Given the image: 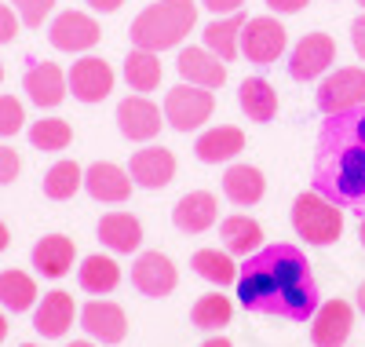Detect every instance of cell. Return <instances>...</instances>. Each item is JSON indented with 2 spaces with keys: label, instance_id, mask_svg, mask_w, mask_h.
<instances>
[{
  "label": "cell",
  "instance_id": "cell-1",
  "mask_svg": "<svg viewBox=\"0 0 365 347\" xmlns=\"http://www.w3.org/2000/svg\"><path fill=\"white\" fill-rule=\"evenodd\" d=\"M237 300L252 314L274 322H307L322 307L314 271L292 241L256 248L237 267Z\"/></svg>",
  "mask_w": 365,
  "mask_h": 347
},
{
  "label": "cell",
  "instance_id": "cell-2",
  "mask_svg": "<svg viewBox=\"0 0 365 347\" xmlns=\"http://www.w3.org/2000/svg\"><path fill=\"white\" fill-rule=\"evenodd\" d=\"M314 191L365 216V106L329 114L314 146Z\"/></svg>",
  "mask_w": 365,
  "mask_h": 347
},
{
  "label": "cell",
  "instance_id": "cell-3",
  "mask_svg": "<svg viewBox=\"0 0 365 347\" xmlns=\"http://www.w3.org/2000/svg\"><path fill=\"white\" fill-rule=\"evenodd\" d=\"M197 22L194 0H158L135 15L132 22V44L143 51H165L175 48Z\"/></svg>",
  "mask_w": 365,
  "mask_h": 347
},
{
  "label": "cell",
  "instance_id": "cell-4",
  "mask_svg": "<svg viewBox=\"0 0 365 347\" xmlns=\"http://www.w3.org/2000/svg\"><path fill=\"white\" fill-rule=\"evenodd\" d=\"M292 227L307 245H332L344 231V212H340V205H332L318 191L299 194L292 205Z\"/></svg>",
  "mask_w": 365,
  "mask_h": 347
},
{
  "label": "cell",
  "instance_id": "cell-5",
  "mask_svg": "<svg viewBox=\"0 0 365 347\" xmlns=\"http://www.w3.org/2000/svg\"><path fill=\"white\" fill-rule=\"evenodd\" d=\"M216 110V99H212L208 88L197 84H175L168 96H165V117L175 132H194L212 117Z\"/></svg>",
  "mask_w": 365,
  "mask_h": 347
},
{
  "label": "cell",
  "instance_id": "cell-6",
  "mask_svg": "<svg viewBox=\"0 0 365 347\" xmlns=\"http://www.w3.org/2000/svg\"><path fill=\"white\" fill-rule=\"evenodd\" d=\"M354 106H365V70L347 66V70L329 74L318 88V110L329 117V114H344Z\"/></svg>",
  "mask_w": 365,
  "mask_h": 347
},
{
  "label": "cell",
  "instance_id": "cell-7",
  "mask_svg": "<svg viewBox=\"0 0 365 347\" xmlns=\"http://www.w3.org/2000/svg\"><path fill=\"white\" fill-rule=\"evenodd\" d=\"M241 51H245L249 62H278V55L285 51V26L270 15H259V19H249L245 29H241Z\"/></svg>",
  "mask_w": 365,
  "mask_h": 347
},
{
  "label": "cell",
  "instance_id": "cell-8",
  "mask_svg": "<svg viewBox=\"0 0 365 347\" xmlns=\"http://www.w3.org/2000/svg\"><path fill=\"white\" fill-rule=\"evenodd\" d=\"M48 41L51 48L58 51H88V48H96L99 44V22L91 19L88 11H63V15H55L51 26H48Z\"/></svg>",
  "mask_w": 365,
  "mask_h": 347
},
{
  "label": "cell",
  "instance_id": "cell-9",
  "mask_svg": "<svg viewBox=\"0 0 365 347\" xmlns=\"http://www.w3.org/2000/svg\"><path fill=\"white\" fill-rule=\"evenodd\" d=\"M66 81H70L73 99H81V103H103L110 91H113V70H110V62H103L96 55L77 59L73 66H70V74H66Z\"/></svg>",
  "mask_w": 365,
  "mask_h": 347
},
{
  "label": "cell",
  "instance_id": "cell-10",
  "mask_svg": "<svg viewBox=\"0 0 365 347\" xmlns=\"http://www.w3.org/2000/svg\"><path fill=\"white\" fill-rule=\"evenodd\" d=\"M332 59H336V41L329 34H307L292 48L289 74H292V81H314L332 66Z\"/></svg>",
  "mask_w": 365,
  "mask_h": 347
},
{
  "label": "cell",
  "instance_id": "cell-11",
  "mask_svg": "<svg viewBox=\"0 0 365 347\" xmlns=\"http://www.w3.org/2000/svg\"><path fill=\"white\" fill-rule=\"evenodd\" d=\"M117 129L132 143H146L161 132V110L143 96H128L117 103Z\"/></svg>",
  "mask_w": 365,
  "mask_h": 347
},
{
  "label": "cell",
  "instance_id": "cell-12",
  "mask_svg": "<svg viewBox=\"0 0 365 347\" xmlns=\"http://www.w3.org/2000/svg\"><path fill=\"white\" fill-rule=\"evenodd\" d=\"M22 88H26L29 103H37L41 110H51V106H58L66 99L70 81H66V74L58 70L55 62H34V66L26 70V77H22Z\"/></svg>",
  "mask_w": 365,
  "mask_h": 347
},
{
  "label": "cell",
  "instance_id": "cell-13",
  "mask_svg": "<svg viewBox=\"0 0 365 347\" xmlns=\"http://www.w3.org/2000/svg\"><path fill=\"white\" fill-rule=\"evenodd\" d=\"M81 329L91 340H99V343H120V340H125V333H128V318H125V311H120L117 303L91 300L81 311Z\"/></svg>",
  "mask_w": 365,
  "mask_h": 347
},
{
  "label": "cell",
  "instance_id": "cell-14",
  "mask_svg": "<svg viewBox=\"0 0 365 347\" xmlns=\"http://www.w3.org/2000/svg\"><path fill=\"white\" fill-rule=\"evenodd\" d=\"M175 70L182 74V81L187 84H197V88H223L227 81V66H223V59L216 51H208V48H182L179 59H175Z\"/></svg>",
  "mask_w": 365,
  "mask_h": 347
},
{
  "label": "cell",
  "instance_id": "cell-15",
  "mask_svg": "<svg viewBox=\"0 0 365 347\" xmlns=\"http://www.w3.org/2000/svg\"><path fill=\"white\" fill-rule=\"evenodd\" d=\"M132 286L150 296V300H161L175 289V267L168 256H161V252H143V256L135 260L132 267Z\"/></svg>",
  "mask_w": 365,
  "mask_h": 347
},
{
  "label": "cell",
  "instance_id": "cell-16",
  "mask_svg": "<svg viewBox=\"0 0 365 347\" xmlns=\"http://www.w3.org/2000/svg\"><path fill=\"white\" fill-rule=\"evenodd\" d=\"M128 176H132V183L146 186V191H161V186H168L172 176H175V157L165 146L135 150L132 154V165H128Z\"/></svg>",
  "mask_w": 365,
  "mask_h": 347
},
{
  "label": "cell",
  "instance_id": "cell-17",
  "mask_svg": "<svg viewBox=\"0 0 365 347\" xmlns=\"http://www.w3.org/2000/svg\"><path fill=\"white\" fill-rule=\"evenodd\" d=\"M351 322H354L351 303H344V300L322 303L318 314H314V326H311L314 347H344L347 336H351Z\"/></svg>",
  "mask_w": 365,
  "mask_h": 347
},
{
  "label": "cell",
  "instance_id": "cell-18",
  "mask_svg": "<svg viewBox=\"0 0 365 347\" xmlns=\"http://www.w3.org/2000/svg\"><path fill=\"white\" fill-rule=\"evenodd\" d=\"M84 191L96 201L120 205V201H128V194H132V176L125 169L110 165V161H96L84 172Z\"/></svg>",
  "mask_w": 365,
  "mask_h": 347
},
{
  "label": "cell",
  "instance_id": "cell-19",
  "mask_svg": "<svg viewBox=\"0 0 365 347\" xmlns=\"http://www.w3.org/2000/svg\"><path fill=\"white\" fill-rule=\"evenodd\" d=\"M172 223L182 231V234H201L216 223V198L208 191H190L182 194L179 205L172 208Z\"/></svg>",
  "mask_w": 365,
  "mask_h": 347
},
{
  "label": "cell",
  "instance_id": "cell-20",
  "mask_svg": "<svg viewBox=\"0 0 365 347\" xmlns=\"http://www.w3.org/2000/svg\"><path fill=\"white\" fill-rule=\"evenodd\" d=\"M73 296L70 293H63V289H55V293H48L44 300H41V307L34 311V329L41 333V336H48V340H58L70 326H73Z\"/></svg>",
  "mask_w": 365,
  "mask_h": 347
},
{
  "label": "cell",
  "instance_id": "cell-21",
  "mask_svg": "<svg viewBox=\"0 0 365 347\" xmlns=\"http://www.w3.org/2000/svg\"><path fill=\"white\" fill-rule=\"evenodd\" d=\"M241 150H245V136H241V129H234V124H220V129H208V132L197 136V143H194V154L201 157L205 165L230 161V157H237Z\"/></svg>",
  "mask_w": 365,
  "mask_h": 347
},
{
  "label": "cell",
  "instance_id": "cell-22",
  "mask_svg": "<svg viewBox=\"0 0 365 347\" xmlns=\"http://www.w3.org/2000/svg\"><path fill=\"white\" fill-rule=\"evenodd\" d=\"M73 256H77V248L66 234H48L34 245V267L44 278H63L73 267Z\"/></svg>",
  "mask_w": 365,
  "mask_h": 347
},
{
  "label": "cell",
  "instance_id": "cell-23",
  "mask_svg": "<svg viewBox=\"0 0 365 347\" xmlns=\"http://www.w3.org/2000/svg\"><path fill=\"white\" fill-rule=\"evenodd\" d=\"M99 241L110 252H132L143 241V227L132 212H106L99 219Z\"/></svg>",
  "mask_w": 365,
  "mask_h": 347
},
{
  "label": "cell",
  "instance_id": "cell-24",
  "mask_svg": "<svg viewBox=\"0 0 365 347\" xmlns=\"http://www.w3.org/2000/svg\"><path fill=\"white\" fill-rule=\"evenodd\" d=\"M241 29H245V15H241V11L208 22V26H205V48L216 51L223 62H230V59L241 51Z\"/></svg>",
  "mask_w": 365,
  "mask_h": 347
},
{
  "label": "cell",
  "instance_id": "cell-25",
  "mask_svg": "<svg viewBox=\"0 0 365 347\" xmlns=\"http://www.w3.org/2000/svg\"><path fill=\"white\" fill-rule=\"evenodd\" d=\"M220 238H223L227 252H234V256H252L263 241V227L249 216H227L220 227Z\"/></svg>",
  "mask_w": 365,
  "mask_h": 347
},
{
  "label": "cell",
  "instance_id": "cell-26",
  "mask_svg": "<svg viewBox=\"0 0 365 347\" xmlns=\"http://www.w3.org/2000/svg\"><path fill=\"white\" fill-rule=\"evenodd\" d=\"M223 194L234 205H256L263 198V172L252 165H234L223 176Z\"/></svg>",
  "mask_w": 365,
  "mask_h": 347
},
{
  "label": "cell",
  "instance_id": "cell-27",
  "mask_svg": "<svg viewBox=\"0 0 365 347\" xmlns=\"http://www.w3.org/2000/svg\"><path fill=\"white\" fill-rule=\"evenodd\" d=\"M77 281H81V289L84 293H96V296H106L117 289V281H120V267L110 260V256H88L77 271Z\"/></svg>",
  "mask_w": 365,
  "mask_h": 347
},
{
  "label": "cell",
  "instance_id": "cell-28",
  "mask_svg": "<svg viewBox=\"0 0 365 347\" xmlns=\"http://www.w3.org/2000/svg\"><path fill=\"white\" fill-rule=\"evenodd\" d=\"M237 103L252 121H270L274 114H278V91H274L267 81H259V77H249V81H241V88H237Z\"/></svg>",
  "mask_w": 365,
  "mask_h": 347
},
{
  "label": "cell",
  "instance_id": "cell-29",
  "mask_svg": "<svg viewBox=\"0 0 365 347\" xmlns=\"http://www.w3.org/2000/svg\"><path fill=\"white\" fill-rule=\"evenodd\" d=\"M34 300H37V286L26 271H0V307L22 314L34 307Z\"/></svg>",
  "mask_w": 365,
  "mask_h": 347
},
{
  "label": "cell",
  "instance_id": "cell-30",
  "mask_svg": "<svg viewBox=\"0 0 365 347\" xmlns=\"http://www.w3.org/2000/svg\"><path fill=\"white\" fill-rule=\"evenodd\" d=\"M165 77V66H161V59L158 51H143L135 48L128 59H125V81L132 84V91H154Z\"/></svg>",
  "mask_w": 365,
  "mask_h": 347
},
{
  "label": "cell",
  "instance_id": "cell-31",
  "mask_svg": "<svg viewBox=\"0 0 365 347\" xmlns=\"http://www.w3.org/2000/svg\"><path fill=\"white\" fill-rule=\"evenodd\" d=\"M190 263H194V271L205 281H212V286H237V267H234V260L227 256V252H220V248L194 252Z\"/></svg>",
  "mask_w": 365,
  "mask_h": 347
},
{
  "label": "cell",
  "instance_id": "cell-32",
  "mask_svg": "<svg viewBox=\"0 0 365 347\" xmlns=\"http://www.w3.org/2000/svg\"><path fill=\"white\" fill-rule=\"evenodd\" d=\"M81 186H84V172H81L77 161H55V165L44 172V194H48L51 201L73 198Z\"/></svg>",
  "mask_w": 365,
  "mask_h": 347
},
{
  "label": "cell",
  "instance_id": "cell-33",
  "mask_svg": "<svg viewBox=\"0 0 365 347\" xmlns=\"http://www.w3.org/2000/svg\"><path fill=\"white\" fill-rule=\"evenodd\" d=\"M230 318H234V303L220 293H208L194 303V326L197 329H208V333L223 329V326H230Z\"/></svg>",
  "mask_w": 365,
  "mask_h": 347
},
{
  "label": "cell",
  "instance_id": "cell-34",
  "mask_svg": "<svg viewBox=\"0 0 365 347\" xmlns=\"http://www.w3.org/2000/svg\"><path fill=\"white\" fill-rule=\"evenodd\" d=\"M73 139V129L63 121V117H44V121H34V129H29V143L37 150H66Z\"/></svg>",
  "mask_w": 365,
  "mask_h": 347
},
{
  "label": "cell",
  "instance_id": "cell-35",
  "mask_svg": "<svg viewBox=\"0 0 365 347\" xmlns=\"http://www.w3.org/2000/svg\"><path fill=\"white\" fill-rule=\"evenodd\" d=\"M26 124V110L15 96H0V139H8L15 132H22Z\"/></svg>",
  "mask_w": 365,
  "mask_h": 347
},
{
  "label": "cell",
  "instance_id": "cell-36",
  "mask_svg": "<svg viewBox=\"0 0 365 347\" xmlns=\"http://www.w3.org/2000/svg\"><path fill=\"white\" fill-rule=\"evenodd\" d=\"M11 4H15V11H19L22 26L41 29V26H44V19H48V15H51V8H55V0H11Z\"/></svg>",
  "mask_w": 365,
  "mask_h": 347
},
{
  "label": "cell",
  "instance_id": "cell-37",
  "mask_svg": "<svg viewBox=\"0 0 365 347\" xmlns=\"http://www.w3.org/2000/svg\"><path fill=\"white\" fill-rule=\"evenodd\" d=\"M19 172H22V157H19L11 146L0 143V186H4V183H15Z\"/></svg>",
  "mask_w": 365,
  "mask_h": 347
},
{
  "label": "cell",
  "instance_id": "cell-38",
  "mask_svg": "<svg viewBox=\"0 0 365 347\" xmlns=\"http://www.w3.org/2000/svg\"><path fill=\"white\" fill-rule=\"evenodd\" d=\"M19 11H11L8 4H0V44H11L15 41V34H19V22L22 19H15Z\"/></svg>",
  "mask_w": 365,
  "mask_h": 347
},
{
  "label": "cell",
  "instance_id": "cell-39",
  "mask_svg": "<svg viewBox=\"0 0 365 347\" xmlns=\"http://www.w3.org/2000/svg\"><path fill=\"white\" fill-rule=\"evenodd\" d=\"M311 0H267V8L270 11H278V15H296V11H303Z\"/></svg>",
  "mask_w": 365,
  "mask_h": 347
},
{
  "label": "cell",
  "instance_id": "cell-40",
  "mask_svg": "<svg viewBox=\"0 0 365 347\" xmlns=\"http://www.w3.org/2000/svg\"><path fill=\"white\" fill-rule=\"evenodd\" d=\"M201 4H205L208 11H216V15H234V11H241V4H245V0H201Z\"/></svg>",
  "mask_w": 365,
  "mask_h": 347
},
{
  "label": "cell",
  "instance_id": "cell-41",
  "mask_svg": "<svg viewBox=\"0 0 365 347\" xmlns=\"http://www.w3.org/2000/svg\"><path fill=\"white\" fill-rule=\"evenodd\" d=\"M351 44H354V51L365 59V15H358L354 26H351Z\"/></svg>",
  "mask_w": 365,
  "mask_h": 347
},
{
  "label": "cell",
  "instance_id": "cell-42",
  "mask_svg": "<svg viewBox=\"0 0 365 347\" xmlns=\"http://www.w3.org/2000/svg\"><path fill=\"white\" fill-rule=\"evenodd\" d=\"M88 4L96 8V11H117L120 4H125V0H88Z\"/></svg>",
  "mask_w": 365,
  "mask_h": 347
},
{
  "label": "cell",
  "instance_id": "cell-43",
  "mask_svg": "<svg viewBox=\"0 0 365 347\" xmlns=\"http://www.w3.org/2000/svg\"><path fill=\"white\" fill-rule=\"evenodd\" d=\"M8 245H11V234H8V227H4V223H0V252H4Z\"/></svg>",
  "mask_w": 365,
  "mask_h": 347
},
{
  "label": "cell",
  "instance_id": "cell-44",
  "mask_svg": "<svg viewBox=\"0 0 365 347\" xmlns=\"http://www.w3.org/2000/svg\"><path fill=\"white\" fill-rule=\"evenodd\" d=\"M201 347H234L227 336H216V340H208V343H201Z\"/></svg>",
  "mask_w": 365,
  "mask_h": 347
},
{
  "label": "cell",
  "instance_id": "cell-45",
  "mask_svg": "<svg viewBox=\"0 0 365 347\" xmlns=\"http://www.w3.org/2000/svg\"><path fill=\"white\" fill-rule=\"evenodd\" d=\"M4 336H8V318H4V311H0V343H4Z\"/></svg>",
  "mask_w": 365,
  "mask_h": 347
},
{
  "label": "cell",
  "instance_id": "cell-46",
  "mask_svg": "<svg viewBox=\"0 0 365 347\" xmlns=\"http://www.w3.org/2000/svg\"><path fill=\"white\" fill-rule=\"evenodd\" d=\"M358 307H361V314H365V281L358 286Z\"/></svg>",
  "mask_w": 365,
  "mask_h": 347
},
{
  "label": "cell",
  "instance_id": "cell-47",
  "mask_svg": "<svg viewBox=\"0 0 365 347\" xmlns=\"http://www.w3.org/2000/svg\"><path fill=\"white\" fill-rule=\"evenodd\" d=\"M358 238H361V248H365V216H361V223H358Z\"/></svg>",
  "mask_w": 365,
  "mask_h": 347
},
{
  "label": "cell",
  "instance_id": "cell-48",
  "mask_svg": "<svg viewBox=\"0 0 365 347\" xmlns=\"http://www.w3.org/2000/svg\"><path fill=\"white\" fill-rule=\"evenodd\" d=\"M70 347H96V343H88V340H73Z\"/></svg>",
  "mask_w": 365,
  "mask_h": 347
},
{
  "label": "cell",
  "instance_id": "cell-49",
  "mask_svg": "<svg viewBox=\"0 0 365 347\" xmlns=\"http://www.w3.org/2000/svg\"><path fill=\"white\" fill-rule=\"evenodd\" d=\"M0 81H4V66H0Z\"/></svg>",
  "mask_w": 365,
  "mask_h": 347
},
{
  "label": "cell",
  "instance_id": "cell-50",
  "mask_svg": "<svg viewBox=\"0 0 365 347\" xmlns=\"http://www.w3.org/2000/svg\"><path fill=\"white\" fill-rule=\"evenodd\" d=\"M22 347H37V343H22Z\"/></svg>",
  "mask_w": 365,
  "mask_h": 347
},
{
  "label": "cell",
  "instance_id": "cell-51",
  "mask_svg": "<svg viewBox=\"0 0 365 347\" xmlns=\"http://www.w3.org/2000/svg\"><path fill=\"white\" fill-rule=\"evenodd\" d=\"M358 4H361V8H365V0H358Z\"/></svg>",
  "mask_w": 365,
  "mask_h": 347
}]
</instances>
